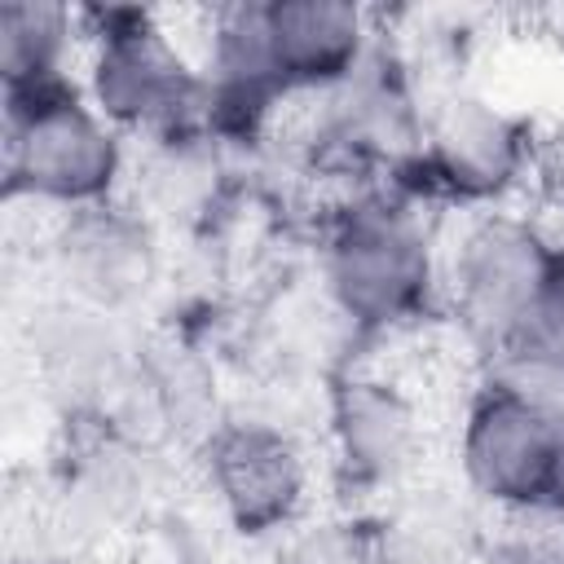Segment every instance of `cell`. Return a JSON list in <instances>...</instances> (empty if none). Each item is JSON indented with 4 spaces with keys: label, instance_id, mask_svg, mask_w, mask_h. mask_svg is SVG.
<instances>
[{
    "label": "cell",
    "instance_id": "9",
    "mask_svg": "<svg viewBox=\"0 0 564 564\" xmlns=\"http://www.w3.org/2000/svg\"><path fill=\"white\" fill-rule=\"evenodd\" d=\"M423 115L414 106L401 62L366 53V62L322 93L313 141L335 163H397L410 167L423 150Z\"/></svg>",
    "mask_w": 564,
    "mask_h": 564
},
{
    "label": "cell",
    "instance_id": "16",
    "mask_svg": "<svg viewBox=\"0 0 564 564\" xmlns=\"http://www.w3.org/2000/svg\"><path fill=\"white\" fill-rule=\"evenodd\" d=\"M494 370L564 392V269L551 282V291L542 295V304L533 308V317L520 326L511 348L498 357Z\"/></svg>",
    "mask_w": 564,
    "mask_h": 564
},
{
    "label": "cell",
    "instance_id": "10",
    "mask_svg": "<svg viewBox=\"0 0 564 564\" xmlns=\"http://www.w3.org/2000/svg\"><path fill=\"white\" fill-rule=\"evenodd\" d=\"M330 449L352 485L392 489L419 463L423 414L401 383L383 375H348L330 392Z\"/></svg>",
    "mask_w": 564,
    "mask_h": 564
},
{
    "label": "cell",
    "instance_id": "12",
    "mask_svg": "<svg viewBox=\"0 0 564 564\" xmlns=\"http://www.w3.org/2000/svg\"><path fill=\"white\" fill-rule=\"evenodd\" d=\"M264 31L282 93H326L370 53V22L344 0H264Z\"/></svg>",
    "mask_w": 564,
    "mask_h": 564
},
{
    "label": "cell",
    "instance_id": "2",
    "mask_svg": "<svg viewBox=\"0 0 564 564\" xmlns=\"http://www.w3.org/2000/svg\"><path fill=\"white\" fill-rule=\"evenodd\" d=\"M322 282L330 308L352 330H392L414 322L436 291L427 225L410 203L361 194L326 229Z\"/></svg>",
    "mask_w": 564,
    "mask_h": 564
},
{
    "label": "cell",
    "instance_id": "17",
    "mask_svg": "<svg viewBox=\"0 0 564 564\" xmlns=\"http://www.w3.org/2000/svg\"><path fill=\"white\" fill-rule=\"evenodd\" d=\"M132 458L137 454L128 449H97L70 480L66 494H75V507L88 524H115L137 507V494L145 489V480L137 476Z\"/></svg>",
    "mask_w": 564,
    "mask_h": 564
},
{
    "label": "cell",
    "instance_id": "15",
    "mask_svg": "<svg viewBox=\"0 0 564 564\" xmlns=\"http://www.w3.org/2000/svg\"><path fill=\"white\" fill-rule=\"evenodd\" d=\"M75 13L44 0H9L0 9V66L4 88H40L66 79V53L75 40Z\"/></svg>",
    "mask_w": 564,
    "mask_h": 564
},
{
    "label": "cell",
    "instance_id": "4",
    "mask_svg": "<svg viewBox=\"0 0 564 564\" xmlns=\"http://www.w3.org/2000/svg\"><path fill=\"white\" fill-rule=\"evenodd\" d=\"M93 62L88 101L119 128L150 141L207 132V79L150 9L88 13Z\"/></svg>",
    "mask_w": 564,
    "mask_h": 564
},
{
    "label": "cell",
    "instance_id": "18",
    "mask_svg": "<svg viewBox=\"0 0 564 564\" xmlns=\"http://www.w3.org/2000/svg\"><path fill=\"white\" fill-rule=\"evenodd\" d=\"M529 176L542 185V194L564 207V137L560 141H533V163H529Z\"/></svg>",
    "mask_w": 564,
    "mask_h": 564
},
{
    "label": "cell",
    "instance_id": "11",
    "mask_svg": "<svg viewBox=\"0 0 564 564\" xmlns=\"http://www.w3.org/2000/svg\"><path fill=\"white\" fill-rule=\"evenodd\" d=\"M31 352L44 383L79 405H101L110 392H128V383L137 379L123 317L75 300L40 313Z\"/></svg>",
    "mask_w": 564,
    "mask_h": 564
},
{
    "label": "cell",
    "instance_id": "5",
    "mask_svg": "<svg viewBox=\"0 0 564 564\" xmlns=\"http://www.w3.org/2000/svg\"><path fill=\"white\" fill-rule=\"evenodd\" d=\"M564 269V247L546 225L516 212L476 216L449 256V304L463 335L494 361L511 348Z\"/></svg>",
    "mask_w": 564,
    "mask_h": 564
},
{
    "label": "cell",
    "instance_id": "6",
    "mask_svg": "<svg viewBox=\"0 0 564 564\" xmlns=\"http://www.w3.org/2000/svg\"><path fill=\"white\" fill-rule=\"evenodd\" d=\"M414 163L432 189L463 203H494L529 181L533 137L489 97L449 93L423 115V150Z\"/></svg>",
    "mask_w": 564,
    "mask_h": 564
},
{
    "label": "cell",
    "instance_id": "14",
    "mask_svg": "<svg viewBox=\"0 0 564 564\" xmlns=\"http://www.w3.org/2000/svg\"><path fill=\"white\" fill-rule=\"evenodd\" d=\"M216 145L212 132H181L150 145L145 163L137 167V198L167 220H189L216 198Z\"/></svg>",
    "mask_w": 564,
    "mask_h": 564
},
{
    "label": "cell",
    "instance_id": "7",
    "mask_svg": "<svg viewBox=\"0 0 564 564\" xmlns=\"http://www.w3.org/2000/svg\"><path fill=\"white\" fill-rule=\"evenodd\" d=\"M203 467L225 520L242 533L291 529L308 498L300 441L269 419H229L207 432Z\"/></svg>",
    "mask_w": 564,
    "mask_h": 564
},
{
    "label": "cell",
    "instance_id": "3",
    "mask_svg": "<svg viewBox=\"0 0 564 564\" xmlns=\"http://www.w3.org/2000/svg\"><path fill=\"white\" fill-rule=\"evenodd\" d=\"M123 167V132L66 79L9 93L4 172L13 194L79 212L110 203Z\"/></svg>",
    "mask_w": 564,
    "mask_h": 564
},
{
    "label": "cell",
    "instance_id": "1",
    "mask_svg": "<svg viewBox=\"0 0 564 564\" xmlns=\"http://www.w3.org/2000/svg\"><path fill=\"white\" fill-rule=\"evenodd\" d=\"M467 489L511 516L564 511V392L494 370L458 436Z\"/></svg>",
    "mask_w": 564,
    "mask_h": 564
},
{
    "label": "cell",
    "instance_id": "19",
    "mask_svg": "<svg viewBox=\"0 0 564 564\" xmlns=\"http://www.w3.org/2000/svg\"><path fill=\"white\" fill-rule=\"evenodd\" d=\"M546 35L564 48V9H551V13H546Z\"/></svg>",
    "mask_w": 564,
    "mask_h": 564
},
{
    "label": "cell",
    "instance_id": "8",
    "mask_svg": "<svg viewBox=\"0 0 564 564\" xmlns=\"http://www.w3.org/2000/svg\"><path fill=\"white\" fill-rule=\"evenodd\" d=\"M53 273L66 291L62 300L123 317L159 273L150 220L115 203L66 212L53 234Z\"/></svg>",
    "mask_w": 564,
    "mask_h": 564
},
{
    "label": "cell",
    "instance_id": "13",
    "mask_svg": "<svg viewBox=\"0 0 564 564\" xmlns=\"http://www.w3.org/2000/svg\"><path fill=\"white\" fill-rule=\"evenodd\" d=\"M471 546V511L445 494L419 489L375 533V564H467Z\"/></svg>",
    "mask_w": 564,
    "mask_h": 564
}]
</instances>
